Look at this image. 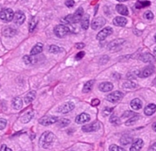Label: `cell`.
Here are the masks:
<instances>
[{"instance_id": "cell-30", "label": "cell", "mask_w": 156, "mask_h": 151, "mask_svg": "<svg viewBox=\"0 0 156 151\" xmlns=\"http://www.w3.org/2000/svg\"><path fill=\"white\" fill-rule=\"evenodd\" d=\"M48 50H49V51H50V53H52V54H58L59 52H62L64 50L62 48H60L59 47L57 46V45H50V46L48 47Z\"/></svg>"}, {"instance_id": "cell-21", "label": "cell", "mask_w": 156, "mask_h": 151, "mask_svg": "<svg viewBox=\"0 0 156 151\" xmlns=\"http://www.w3.org/2000/svg\"><path fill=\"white\" fill-rule=\"evenodd\" d=\"M34 115V112L33 111H28V112L25 113V114H24L22 115L21 118V122L24 124L28 123V122L33 118Z\"/></svg>"}, {"instance_id": "cell-52", "label": "cell", "mask_w": 156, "mask_h": 151, "mask_svg": "<svg viewBox=\"0 0 156 151\" xmlns=\"http://www.w3.org/2000/svg\"><path fill=\"white\" fill-rule=\"evenodd\" d=\"M154 54H155V55L156 56V47H155V49H154Z\"/></svg>"}, {"instance_id": "cell-39", "label": "cell", "mask_w": 156, "mask_h": 151, "mask_svg": "<svg viewBox=\"0 0 156 151\" xmlns=\"http://www.w3.org/2000/svg\"><path fill=\"white\" fill-rule=\"evenodd\" d=\"M144 18L147 20H152L154 18V15L151 11H147L144 13Z\"/></svg>"}, {"instance_id": "cell-26", "label": "cell", "mask_w": 156, "mask_h": 151, "mask_svg": "<svg viewBox=\"0 0 156 151\" xmlns=\"http://www.w3.org/2000/svg\"><path fill=\"white\" fill-rule=\"evenodd\" d=\"M22 105H23V101L21 98L16 97L12 100V106L16 110H19L21 109Z\"/></svg>"}, {"instance_id": "cell-33", "label": "cell", "mask_w": 156, "mask_h": 151, "mask_svg": "<svg viewBox=\"0 0 156 151\" xmlns=\"http://www.w3.org/2000/svg\"><path fill=\"white\" fill-rule=\"evenodd\" d=\"M23 61L24 62L25 64H33V63H35V61H36V59L34 58L32 56H28L26 55L23 57Z\"/></svg>"}, {"instance_id": "cell-45", "label": "cell", "mask_w": 156, "mask_h": 151, "mask_svg": "<svg viewBox=\"0 0 156 151\" xmlns=\"http://www.w3.org/2000/svg\"><path fill=\"white\" fill-rule=\"evenodd\" d=\"M99 104H100V100L97 99H92V102H91V105H92V106H94V107L97 106Z\"/></svg>"}, {"instance_id": "cell-4", "label": "cell", "mask_w": 156, "mask_h": 151, "mask_svg": "<svg viewBox=\"0 0 156 151\" xmlns=\"http://www.w3.org/2000/svg\"><path fill=\"white\" fill-rule=\"evenodd\" d=\"M54 33L58 37H65L69 32V28L64 24H59L54 28Z\"/></svg>"}, {"instance_id": "cell-46", "label": "cell", "mask_w": 156, "mask_h": 151, "mask_svg": "<svg viewBox=\"0 0 156 151\" xmlns=\"http://www.w3.org/2000/svg\"><path fill=\"white\" fill-rule=\"evenodd\" d=\"M108 60H109V57H107V56H104V57H102L101 60H100V63H101V64H105V63H107V61Z\"/></svg>"}, {"instance_id": "cell-20", "label": "cell", "mask_w": 156, "mask_h": 151, "mask_svg": "<svg viewBox=\"0 0 156 151\" xmlns=\"http://www.w3.org/2000/svg\"><path fill=\"white\" fill-rule=\"evenodd\" d=\"M156 111V105L155 104H149L144 109V113L147 116L152 115Z\"/></svg>"}, {"instance_id": "cell-48", "label": "cell", "mask_w": 156, "mask_h": 151, "mask_svg": "<svg viewBox=\"0 0 156 151\" xmlns=\"http://www.w3.org/2000/svg\"><path fill=\"white\" fill-rule=\"evenodd\" d=\"M1 151H12V150H11V149L8 147L7 146L3 144V145L2 146V147H1Z\"/></svg>"}, {"instance_id": "cell-24", "label": "cell", "mask_w": 156, "mask_h": 151, "mask_svg": "<svg viewBox=\"0 0 156 151\" xmlns=\"http://www.w3.org/2000/svg\"><path fill=\"white\" fill-rule=\"evenodd\" d=\"M130 106L133 110H140L142 107V102L140 99H135L131 101Z\"/></svg>"}, {"instance_id": "cell-5", "label": "cell", "mask_w": 156, "mask_h": 151, "mask_svg": "<svg viewBox=\"0 0 156 151\" xmlns=\"http://www.w3.org/2000/svg\"><path fill=\"white\" fill-rule=\"evenodd\" d=\"M106 24V20L103 17H97L92 21L91 26L93 30H97L101 28Z\"/></svg>"}, {"instance_id": "cell-8", "label": "cell", "mask_w": 156, "mask_h": 151, "mask_svg": "<svg viewBox=\"0 0 156 151\" xmlns=\"http://www.w3.org/2000/svg\"><path fill=\"white\" fill-rule=\"evenodd\" d=\"M74 109H75V104L71 102V101H69V102H66V103L59 106L58 109H57V111L59 113H62V114H66V113L69 112V111L73 110Z\"/></svg>"}, {"instance_id": "cell-51", "label": "cell", "mask_w": 156, "mask_h": 151, "mask_svg": "<svg viewBox=\"0 0 156 151\" xmlns=\"http://www.w3.org/2000/svg\"><path fill=\"white\" fill-rule=\"evenodd\" d=\"M152 128H153V130H154V131H155V132H156V122H155V123H154V124H153V125H152Z\"/></svg>"}, {"instance_id": "cell-11", "label": "cell", "mask_w": 156, "mask_h": 151, "mask_svg": "<svg viewBox=\"0 0 156 151\" xmlns=\"http://www.w3.org/2000/svg\"><path fill=\"white\" fill-rule=\"evenodd\" d=\"M125 42V40L123 39H117L114 41H111L110 44H108V49L111 51H114V50H117L118 49L120 48L122 44Z\"/></svg>"}, {"instance_id": "cell-13", "label": "cell", "mask_w": 156, "mask_h": 151, "mask_svg": "<svg viewBox=\"0 0 156 151\" xmlns=\"http://www.w3.org/2000/svg\"><path fill=\"white\" fill-rule=\"evenodd\" d=\"M155 68L152 66H146L145 68H144L142 71H139V77L145 78L150 76L152 74L154 73Z\"/></svg>"}, {"instance_id": "cell-54", "label": "cell", "mask_w": 156, "mask_h": 151, "mask_svg": "<svg viewBox=\"0 0 156 151\" xmlns=\"http://www.w3.org/2000/svg\"><path fill=\"white\" fill-rule=\"evenodd\" d=\"M155 41H156V34H155Z\"/></svg>"}, {"instance_id": "cell-40", "label": "cell", "mask_w": 156, "mask_h": 151, "mask_svg": "<svg viewBox=\"0 0 156 151\" xmlns=\"http://www.w3.org/2000/svg\"><path fill=\"white\" fill-rule=\"evenodd\" d=\"M137 76H139V71H134V72L130 73H128L127 75V77L130 79H135V78H136Z\"/></svg>"}, {"instance_id": "cell-31", "label": "cell", "mask_w": 156, "mask_h": 151, "mask_svg": "<svg viewBox=\"0 0 156 151\" xmlns=\"http://www.w3.org/2000/svg\"><path fill=\"white\" fill-rule=\"evenodd\" d=\"M120 144H121L122 145H128V144H130L132 142V137L129 136H123V137L120 140Z\"/></svg>"}, {"instance_id": "cell-17", "label": "cell", "mask_w": 156, "mask_h": 151, "mask_svg": "<svg viewBox=\"0 0 156 151\" xmlns=\"http://www.w3.org/2000/svg\"><path fill=\"white\" fill-rule=\"evenodd\" d=\"M144 145V142L142 139H137L132 144L130 147V151H140Z\"/></svg>"}, {"instance_id": "cell-47", "label": "cell", "mask_w": 156, "mask_h": 151, "mask_svg": "<svg viewBox=\"0 0 156 151\" xmlns=\"http://www.w3.org/2000/svg\"><path fill=\"white\" fill-rule=\"evenodd\" d=\"M75 46L77 49H82L83 47H84V44H83V43H77V44H75Z\"/></svg>"}, {"instance_id": "cell-29", "label": "cell", "mask_w": 156, "mask_h": 151, "mask_svg": "<svg viewBox=\"0 0 156 151\" xmlns=\"http://www.w3.org/2000/svg\"><path fill=\"white\" fill-rule=\"evenodd\" d=\"M57 126L59 127H64L69 124L70 120L66 119V118H60L59 120L57 121Z\"/></svg>"}, {"instance_id": "cell-44", "label": "cell", "mask_w": 156, "mask_h": 151, "mask_svg": "<svg viewBox=\"0 0 156 151\" xmlns=\"http://www.w3.org/2000/svg\"><path fill=\"white\" fill-rule=\"evenodd\" d=\"M85 55V53H84V51H80L77 54H76V56H75V59L77 60H81L82 59L83 57H84V56Z\"/></svg>"}, {"instance_id": "cell-53", "label": "cell", "mask_w": 156, "mask_h": 151, "mask_svg": "<svg viewBox=\"0 0 156 151\" xmlns=\"http://www.w3.org/2000/svg\"><path fill=\"white\" fill-rule=\"evenodd\" d=\"M117 1H119V2H126L127 0H117Z\"/></svg>"}, {"instance_id": "cell-3", "label": "cell", "mask_w": 156, "mask_h": 151, "mask_svg": "<svg viewBox=\"0 0 156 151\" xmlns=\"http://www.w3.org/2000/svg\"><path fill=\"white\" fill-rule=\"evenodd\" d=\"M15 13L11 9H5L0 12V19L3 22H9L14 19Z\"/></svg>"}, {"instance_id": "cell-6", "label": "cell", "mask_w": 156, "mask_h": 151, "mask_svg": "<svg viewBox=\"0 0 156 151\" xmlns=\"http://www.w3.org/2000/svg\"><path fill=\"white\" fill-rule=\"evenodd\" d=\"M58 117L56 116H44L39 120V123L44 126H48L57 123L58 121Z\"/></svg>"}, {"instance_id": "cell-18", "label": "cell", "mask_w": 156, "mask_h": 151, "mask_svg": "<svg viewBox=\"0 0 156 151\" xmlns=\"http://www.w3.org/2000/svg\"><path fill=\"white\" fill-rule=\"evenodd\" d=\"M113 23H114V25L118 26V27H124L127 24V20L123 17L117 16L114 19Z\"/></svg>"}, {"instance_id": "cell-22", "label": "cell", "mask_w": 156, "mask_h": 151, "mask_svg": "<svg viewBox=\"0 0 156 151\" xmlns=\"http://www.w3.org/2000/svg\"><path fill=\"white\" fill-rule=\"evenodd\" d=\"M116 10H117V12L119 13V14H120V15H125V16L129 15V11L127 7L126 6H124V5H122V4H118V5H117V6H116Z\"/></svg>"}, {"instance_id": "cell-42", "label": "cell", "mask_w": 156, "mask_h": 151, "mask_svg": "<svg viewBox=\"0 0 156 151\" xmlns=\"http://www.w3.org/2000/svg\"><path fill=\"white\" fill-rule=\"evenodd\" d=\"M113 109L112 108H104V109L103 110V114L104 116H107L109 114L112 112Z\"/></svg>"}, {"instance_id": "cell-23", "label": "cell", "mask_w": 156, "mask_h": 151, "mask_svg": "<svg viewBox=\"0 0 156 151\" xmlns=\"http://www.w3.org/2000/svg\"><path fill=\"white\" fill-rule=\"evenodd\" d=\"M43 50V44L41 43H37L34 47L31 50V56H34V55H37L41 53Z\"/></svg>"}, {"instance_id": "cell-16", "label": "cell", "mask_w": 156, "mask_h": 151, "mask_svg": "<svg viewBox=\"0 0 156 151\" xmlns=\"http://www.w3.org/2000/svg\"><path fill=\"white\" fill-rule=\"evenodd\" d=\"M114 88V86L111 83H109V82H104V83H101L99 85V89L101 92H107L111 91Z\"/></svg>"}, {"instance_id": "cell-28", "label": "cell", "mask_w": 156, "mask_h": 151, "mask_svg": "<svg viewBox=\"0 0 156 151\" xmlns=\"http://www.w3.org/2000/svg\"><path fill=\"white\" fill-rule=\"evenodd\" d=\"M94 83V80H91V81L87 82V83L84 85L82 92H84V93H88V92H90V91L92 90V87H93Z\"/></svg>"}, {"instance_id": "cell-35", "label": "cell", "mask_w": 156, "mask_h": 151, "mask_svg": "<svg viewBox=\"0 0 156 151\" xmlns=\"http://www.w3.org/2000/svg\"><path fill=\"white\" fill-rule=\"evenodd\" d=\"M110 122L114 125H119L121 123V121L118 118L117 116H115V115H113L110 118Z\"/></svg>"}, {"instance_id": "cell-38", "label": "cell", "mask_w": 156, "mask_h": 151, "mask_svg": "<svg viewBox=\"0 0 156 151\" xmlns=\"http://www.w3.org/2000/svg\"><path fill=\"white\" fill-rule=\"evenodd\" d=\"M109 150L110 151H127L125 149L123 148L120 147L119 146L115 145V144H112V145L110 146V147H109Z\"/></svg>"}, {"instance_id": "cell-50", "label": "cell", "mask_w": 156, "mask_h": 151, "mask_svg": "<svg viewBox=\"0 0 156 151\" xmlns=\"http://www.w3.org/2000/svg\"><path fill=\"white\" fill-rule=\"evenodd\" d=\"M149 151H156V143H155V144H153L151 146L149 149Z\"/></svg>"}, {"instance_id": "cell-32", "label": "cell", "mask_w": 156, "mask_h": 151, "mask_svg": "<svg viewBox=\"0 0 156 151\" xmlns=\"http://www.w3.org/2000/svg\"><path fill=\"white\" fill-rule=\"evenodd\" d=\"M150 2L149 1H142V2H137L135 5V7L138 9H142V8L147 7V6H150Z\"/></svg>"}, {"instance_id": "cell-55", "label": "cell", "mask_w": 156, "mask_h": 151, "mask_svg": "<svg viewBox=\"0 0 156 151\" xmlns=\"http://www.w3.org/2000/svg\"><path fill=\"white\" fill-rule=\"evenodd\" d=\"M0 151H1V149H0Z\"/></svg>"}, {"instance_id": "cell-1", "label": "cell", "mask_w": 156, "mask_h": 151, "mask_svg": "<svg viewBox=\"0 0 156 151\" xmlns=\"http://www.w3.org/2000/svg\"><path fill=\"white\" fill-rule=\"evenodd\" d=\"M55 139V136L50 131L44 132L39 140V145L44 149H48L53 144V140Z\"/></svg>"}, {"instance_id": "cell-14", "label": "cell", "mask_w": 156, "mask_h": 151, "mask_svg": "<svg viewBox=\"0 0 156 151\" xmlns=\"http://www.w3.org/2000/svg\"><path fill=\"white\" fill-rule=\"evenodd\" d=\"M91 120V116L87 113H82L79 115H78L75 118V122L77 124H84L88 122Z\"/></svg>"}, {"instance_id": "cell-7", "label": "cell", "mask_w": 156, "mask_h": 151, "mask_svg": "<svg viewBox=\"0 0 156 151\" xmlns=\"http://www.w3.org/2000/svg\"><path fill=\"white\" fill-rule=\"evenodd\" d=\"M101 127V124L99 122H94L90 124H85L82 126V129L84 132H93V131H97L100 129Z\"/></svg>"}, {"instance_id": "cell-43", "label": "cell", "mask_w": 156, "mask_h": 151, "mask_svg": "<svg viewBox=\"0 0 156 151\" xmlns=\"http://www.w3.org/2000/svg\"><path fill=\"white\" fill-rule=\"evenodd\" d=\"M65 5L68 8H72L75 6V2H74V0H67Z\"/></svg>"}, {"instance_id": "cell-49", "label": "cell", "mask_w": 156, "mask_h": 151, "mask_svg": "<svg viewBox=\"0 0 156 151\" xmlns=\"http://www.w3.org/2000/svg\"><path fill=\"white\" fill-rule=\"evenodd\" d=\"M130 115H134V114L132 112V111H126V112L123 114V117H129V116H130Z\"/></svg>"}, {"instance_id": "cell-41", "label": "cell", "mask_w": 156, "mask_h": 151, "mask_svg": "<svg viewBox=\"0 0 156 151\" xmlns=\"http://www.w3.org/2000/svg\"><path fill=\"white\" fill-rule=\"evenodd\" d=\"M6 124H7V121L6 119H3V118H0V131L5 129Z\"/></svg>"}, {"instance_id": "cell-19", "label": "cell", "mask_w": 156, "mask_h": 151, "mask_svg": "<svg viewBox=\"0 0 156 151\" xmlns=\"http://www.w3.org/2000/svg\"><path fill=\"white\" fill-rule=\"evenodd\" d=\"M16 30L14 29L13 28H11V27H6L2 30V35L5 37H11L13 36H15L16 35Z\"/></svg>"}, {"instance_id": "cell-9", "label": "cell", "mask_w": 156, "mask_h": 151, "mask_svg": "<svg viewBox=\"0 0 156 151\" xmlns=\"http://www.w3.org/2000/svg\"><path fill=\"white\" fill-rule=\"evenodd\" d=\"M123 97V94L121 92L116 91V92H112V93H110L107 96V101L112 102V103H116V102L119 101L120 100H121Z\"/></svg>"}, {"instance_id": "cell-2", "label": "cell", "mask_w": 156, "mask_h": 151, "mask_svg": "<svg viewBox=\"0 0 156 151\" xmlns=\"http://www.w3.org/2000/svg\"><path fill=\"white\" fill-rule=\"evenodd\" d=\"M83 15H84V10H83L82 8L80 7L75 12L74 14L67 15L65 18V20L66 22L70 23V24H75V23H77L81 20Z\"/></svg>"}, {"instance_id": "cell-34", "label": "cell", "mask_w": 156, "mask_h": 151, "mask_svg": "<svg viewBox=\"0 0 156 151\" xmlns=\"http://www.w3.org/2000/svg\"><path fill=\"white\" fill-rule=\"evenodd\" d=\"M37 24V21L35 17L32 18V19L31 20V22H29V32H33L34 31L36 26Z\"/></svg>"}, {"instance_id": "cell-10", "label": "cell", "mask_w": 156, "mask_h": 151, "mask_svg": "<svg viewBox=\"0 0 156 151\" xmlns=\"http://www.w3.org/2000/svg\"><path fill=\"white\" fill-rule=\"evenodd\" d=\"M113 33V29L110 27H106L97 35V39L98 41H104L107 37H108Z\"/></svg>"}, {"instance_id": "cell-37", "label": "cell", "mask_w": 156, "mask_h": 151, "mask_svg": "<svg viewBox=\"0 0 156 151\" xmlns=\"http://www.w3.org/2000/svg\"><path fill=\"white\" fill-rule=\"evenodd\" d=\"M123 86L126 88H135L136 87V84L134 82L127 81L123 83Z\"/></svg>"}, {"instance_id": "cell-25", "label": "cell", "mask_w": 156, "mask_h": 151, "mask_svg": "<svg viewBox=\"0 0 156 151\" xmlns=\"http://www.w3.org/2000/svg\"><path fill=\"white\" fill-rule=\"evenodd\" d=\"M90 19V17H89L88 14H85V15H84V17H83L81 21V25L82 29L87 30L88 28V27H89V23H90V22H89L90 19Z\"/></svg>"}, {"instance_id": "cell-36", "label": "cell", "mask_w": 156, "mask_h": 151, "mask_svg": "<svg viewBox=\"0 0 156 151\" xmlns=\"http://www.w3.org/2000/svg\"><path fill=\"white\" fill-rule=\"evenodd\" d=\"M139 119H140V116H138V115H136V116H132V118H130V119H129L128 121L126 122V125L127 126L132 125V124H133L136 123V122H137Z\"/></svg>"}, {"instance_id": "cell-27", "label": "cell", "mask_w": 156, "mask_h": 151, "mask_svg": "<svg viewBox=\"0 0 156 151\" xmlns=\"http://www.w3.org/2000/svg\"><path fill=\"white\" fill-rule=\"evenodd\" d=\"M35 97H36V92H35V91H31L30 92H28V94L26 95L25 97H24V101H25V103H31V101L34 100Z\"/></svg>"}, {"instance_id": "cell-15", "label": "cell", "mask_w": 156, "mask_h": 151, "mask_svg": "<svg viewBox=\"0 0 156 151\" xmlns=\"http://www.w3.org/2000/svg\"><path fill=\"white\" fill-rule=\"evenodd\" d=\"M140 60L144 63H153L155 62V57L153 55H152L151 54L146 53V54H143L142 55L140 56Z\"/></svg>"}, {"instance_id": "cell-12", "label": "cell", "mask_w": 156, "mask_h": 151, "mask_svg": "<svg viewBox=\"0 0 156 151\" xmlns=\"http://www.w3.org/2000/svg\"><path fill=\"white\" fill-rule=\"evenodd\" d=\"M25 15L24 13L21 11H17L15 13V15H14V22L15 24H18V25H21L25 21Z\"/></svg>"}]
</instances>
